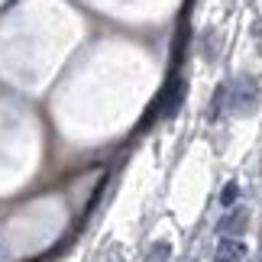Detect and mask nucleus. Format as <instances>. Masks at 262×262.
I'll return each instance as SVG.
<instances>
[{"label":"nucleus","mask_w":262,"mask_h":262,"mask_svg":"<svg viewBox=\"0 0 262 262\" xmlns=\"http://www.w3.org/2000/svg\"><path fill=\"white\" fill-rule=\"evenodd\" d=\"M259 100H262V94H259V81H256V78L243 75V78H236V81L227 84V110H230V114L249 117V114L259 110Z\"/></svg>","instance_id":"obj_1"},{"label":"nucleus","mask_w":262,"mask_h":262,"mask_svg":"<svg viewBox=\"0 0 262 262\" xmlns=\"http://www.w3.org/2000/svg\"><path fill=\"white\" fill-rule=\"evenodd\" d=\"M246 220H249L246 207H230L227 214L217 220V233L220 236H243L246 233Z\"/></svg>","instance_id":"obj_2"},{"label":"nucleus","mask_w":262,"mask_h":262,"mask_svg":"<svg viewBox=\"0 0 262 262\" xmlns=\"http://www.w3.org/2000/svg\"><path fill=\"white\" fill-rule=\"evenodd\" d=\"M181 100H185V81L175 78V81L162 91V100H159V117H165V120L175 117L178 107H181Z\"/></svg>","instance_id":"obj_3"},{"label":"nucleus","mask_w":262,"mask_h":262,"mask_svg":"<svg viewBox=\"0 0 262 262\" xmlns=\"http://www.w3.org/2000/svg\"><path fill=\"white\" fill-rule=\"evenodd\" d=\"M246 259V246L239 236H220L217 243V253H214V262H243Z\"/></svg>","instance_id":"obj_4"},{"label":"nucleus","mask_w":262,"mask_h":262,"mask_svg":"<svg viewBox=\"0 0 262 262\" xmlns=\"http://www.w3.org/2000/svg\"><path fill=\"white\" fill-rule=\"evenodd\" d=\"M227 114V84H220L214 91V100H210V120H220Z\"/></svg>","instance_id":"obj_5"},{"label":"nucleus","mask_w":262,"mask_h":262,"mask_svg":"<svg viewBox=\"0 0 262 262\" xmlns=\"http://www.w3.org/2000/svg\"><path fill=\"white\" fill-rule=\"evenodd\" d=\"M168 256H172V246H168L165 239H159V243H152V249H149L146 262H168Z\"/></svg>","instance_id":"obj_6"},{"label":"nucleus","mask_w":262,"mask_h":262,"mask_svg":"<svg viewBox=\"0 0 262 262\" xmlns=\"http://www.w3.org/2000/svg\"><path fill=\"white\" fill-rule=\"evenodd\" d=\"M236 198H239V185H236V181H227L224 191H220V204H224V207H236Z\"/></svg>","instance_id":"obj_7"},{"label":"nucleus","mask_w":262,"mask_h":262,"mask_svg":"<svg viewBox=\"0 0 262 262\" xmlns=\"http://www.w3.org/2000/svg\"><path fill=\"white\" fill-rule=\"evenodd\" d=\"M256 29H259V52H262V23H259Z\"/></svg>","instance_id":"obj_8"}]
</instances>
